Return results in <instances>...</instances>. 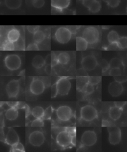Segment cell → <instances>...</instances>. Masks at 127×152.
<instances>
[{
  "instance_id": "cell-24",
  "label": "cell",
  "mask_w": 127,
  "mask_h": 152,
  "mask_svg": "<svg viewBox=\"0 0 127 152\" xmlns=\"http://www.w3.org/2000/svg\"><path fill=\"white\" fill-rule=\"evenodd\" d=\"M89 77L87 76H79L77 80V87L79 90L84 89L85 87L88 83Z\"/></svg>"
},
{
  "instance_id": "cell-26",
  "label": "cell",
  "mask_w": 127,
  "mask_h": 152,
  "mask_svg": "<svg viewBox=\"0 0 127 152\" xmlns=\"http://www.w3.org/2000/svg\"><path fill=\"white\" fill-rule=\"evenodd\" d=\"M101 8V3L98 0H95L88 9L90 12L93 14H96L100 12Z\"/></svg>"
},
{
  "instance_id": "cell-23",
  "label": "cell",
  "mask_w": 127,
  "mask_h": 152,
  "mask_svg": "<svg viewBox=\"0 0 127 152\" xmlns=\"http://www.w3.org/2000/svg\"><path fill=\"white\" fill-rule=\"evenodd\" d=\"M59 64L66 65L69 63L70 61V56L68 53L61 52L57 56Z\"/></svg>"
},
{
  "instance_id": "cell-4",
  "label": "cell",
  "mask_w": 127,
  "mask_h": 152,
  "mask_svg": "<svg viewBox=\"0 0 127 152\" xmlns=\"http://www.w3.org/2000/svg\"><path fill=\"white\" fill-rule=\"evenodd\" d=\"M5 64L8 69L12 71L18 70L21 66V59L15 54L9 55L5 58Z\"/></svg>"
},
{
  "instance_id": "cell-48",
  "label": "cell",
  "mask_w": 127,
  "mask_h": 152,
  "mask_svg": "<svg viewBox=\"0 0 127 152\" xmlns=\"http://www.w3.org/2000/svg\"><path fill=\"white\" fill-rule=\"evenodd\" d=\"M51 56H52V61H51V65L52 66H54L59 64L58 61L57 57L56 56L54 53H53L52 54H51Z\"/></svg>"
},
{
  "instance_id": "cell-18",
  "label": "cell",
  "mask_w": 127,
  "mask_h": 152,
  "mask_svg": "<svg viewBox=\"0 0 127 152\" xmlns=\"http://www.w3.org/2000/svg\"><path fill=\"white\" fill-rule=\"evenodd\" d=\"M123 109L114 106L110 107L109 110V116L114 121H116L119 119L122 113Z\"/></svg>"
},
{
  "instance_id": "cell-22",
  "label": "cell",
  "mask_w": 127,
  "mask_h": 152,
  "mask_svg": "<svg viewBox=\"0 0 127 152\" xmlns=\"http://www.w3.org/2000/svg\"><path fill=\"white\" fill-rule=\"evenodd\" d=\"M45 64V59L40 55L36 56L34 57L32 61V65L36 69H40Z\"/></svg>"
},
{
  "instance_id": "cell-7",
  "label": "cell",
  "mask_w": 127,
  "mask_h": 152,
  "mask_svg": "<svg viewBox=\"0 0 127 152\" xmlns=\"http://www.w3.org/2000/svg\"><path fill=\"white\" fill-rule=\"evenodd\" d=\"M97 137L95 132L92 130L85 131L81 136V141L82 144L87 147L94 145L97 142Z\"/></svg>"
},
{
  "instance_id": "cell-39",
  "label": "cell",
  "mask_w": 127,
  "mask_h": 152,
  "mask_svg": "<svg viewBox=\"0 0 127 152\" xmlns=\"http://www.w3.org/2000/svg\"><path fill=\"white\" fill-rule=\"evenodd\" d=\"M84 90L85 91V92L88 95L92 94L94 91V85L88 82L86 85V86L85 87Z\"/></svg>"
},
{
  "instance_id": "cell-40",
  "label": "cell",
  "mask_w": 127,
  "mask_h": 152,
  "mask_svg": "<svg viewBox=\"0 0 127 152\" xmlns=\"http://www.w3.org/2000/svg\"><path fill=\"white\" fill-rule=\"evenodd\" d=\"M101 66L102 72H107L108 70V69L110 68L109 63H108V61L104 59L102 60L101 62Z\"/></svg>"
},
{
  "instance_id": "cell-3",
  "label": "cell",
  "mask_w": 127,
  "mask_h": 152,
  "mask_svg": "<svg viewBox=\"0 0 127 152\" xmlns=\"http://www.w3.org/2000/svg\"><path fill=\"white\" fill-rule=\"evenodd\" d=\"M98 116L96 109L91 105H86L81 107V116L82 119L87 121H91L96 119Z\"/></svg>"
},
{
  "instance_id": "cell-56",
  "label": "cell",
  "mask_w": 127,
  "mask_h": 152,
  "mask_svg": "<svg viewBox=\"0 0 127 152\" xmlns=\"http://www.w3.org/2000/svg\"><path fill=\"white\" fill-rule=\"evenodd\" d=\"M26 117H27V115L29 116V113H30V109L29 107V106L27 104H26Z\"/></svg>"
},
{
  "instance_id": "cell-2",
  "label": "cell",
  "mask_w": 127,
  "mask_h": 152,
  "mask_svg": "<svg viewBox=\"0 0 127 152\" xmlns=\"http://www.w3.org/2000/svg\"><path fill=\"white\" fill-rule=\"evenodd\" d=\"M72 33L68 28L60 27L57 29L55 33V38L59 43L67 44L72 38Z\"/></svg>"
},
{
  "instance_id": "cell-43",
  "label": "cell",
  "mask_w": 127,
  "mask_h": 152,
  "mask_svg": "<svg viewBox=\"0 0 127 152\" xmlns=\"http://www.w3.org/2000/svg\"><path fill=\"white\" fill-rule=\"evenodd\" d=\"M106 49L108 51H115V50H120V49L117 43H109V45L106 47Z\"/></svg>"
},
{
  "instance_id": "cell-16",
  "label": "cell",
  "mask_w": 127,
  "mask_h": 152,
  "mask_svg": "<svg viewBox=\"0 0 127 152\" xmlns=\"http://www.w3.org/2000/svg\"><path fill=\"white\" fill-rule=\"evenodd\" d=\"M70 0H51V6L59 11H63L69 7Z\"/></svg>"
},
{
  "instance_id": "cell-58",
  "label": "cell",
  "mask_w": 127,
  "mask_h": 152,
  "mask_svg": "<svg viewBox=\"0 0 127 152\" xmlns=\"http://www.w3.org/2000/svg\"><path fill=\"white\" fill-rule=\"evenodd\" d=\"M0 118H1V119H0V120H1V127H3L4 125V116H3V115H1Z\"/></svg>"
},
{
  "instance_id": "cell-55",
  "label": "cell",
  "mask_w": 127,
  "mask_h": 152,
  "mask_svg": "<svg viewBox=\"0 0 127 152\" xmlns=\"http://www.w3.org/2000/svg\"><path fill=\"white\" fill-rule=\"evenodd\" d=\"M110 124L106 120H102V126L104 127H108L110 126Z\"/></svg>"
},
{
  "instance_id": "cell-47",
  "label": "cell",
  "mask_w": 127,
  "mask_h": 152,
  "mask_svg": "<svg viewBox=\"0 0 127 152\" xmlns=\"http://www.w3.org/2000/svg\"><path fill=\"white\" fill-rule=\"evenodd\" d=\"M115 81H118V82H120V83H123L126 81L127 80V78L125 76H123V75H119V76H114V77Z\"/></svg>"
},
{
  "instance_id": "cell-36",
  "label": "cell",
  "mask_w": 127,
  "mask_h": 152,
  "mask_svg": "<svg viewBox=\"0 0 127 152\" xmlns=\"http://www.w3.org/2000/svg\"><path fill=\"white\" fill-rule=\"evenodd\" d=\"M44 126V122L42 118H36L32 122V127H41Z\"/></svg>"
},
{
  "instance_id": "cell-33",
  "label": "cell",
  "mask_w": 127,
  "mask_h": 152,
  "mask_svg": "<svg viewBox=\"0 0 127 152\" xmlns=\"http://www.w3.org/2000/svg\"><path fill=\"white\" fill-rule=\"evenodd\" d=\"M101 80V77L100 76H90L89 77L88 82L92 85H96Z\"/></svg>"
},
{
  "instance_id": "cell-34",
  "label": "cell",
  "mask_w": 127,
  "mask_h": 152,
  "mask_svg": "<svg viewBox=\"0 0 127 152\" xmlns=\"http://www.w3.org/2000/svg\"><path fill=\"white\" fill-rule=\"evenodd\" d=\"M45 0H33L32 5L35 8L40 9L45 4Z\"/></svg>"
},
{
  "instance_id": "cell-42",
  "label": "cell",
  "mask_w": 127,
  "mask_h": 152,
  "mask_svg": "<svg viewBox=\"0 0 127 152\" xmlns=\"http://www.w3.org/2000/svg\"><path fill=\"white\" fill-rule=\"evenodd\" d=\"M27 51H39V48L37 44L35 43H32L29 44L26 48Z\"/></svg>"
},
{
  "instance_id": "cell-32",
  "label": "cell",
  "mask_w": 127,
  "mask_h": 152,
  "mask_svg": "<svg viewBox=\"0 0 127 152\" xmlns=\"http://www.w3.org/2000/svg\"><path fill=\"white\" fill-rule=\"evenodd\" d=\"M52 114V108L50 107H47L45 110L42 119H50Z\"/></svg>"
},
{
  "instance_id": "cell-28",
  "label": "cell",
  "mask_w": 127,
  "mask_h": 152,
  "mask_svg": "<svg viewBox=\"0 0 127 152\" xmlns=\"http://www.w3.org/2000/svg\"><path fill=\"white\" fill-rule=\"evenodd\" d=\"M119 38V35L115 30H111L108 34L107 40L109 43H117Z\"/></svg>"
},
{
  "instance_id": "cell-53",
  "label": "cell",
  "mask_w": 127,
  "mask_h": 152,
  "mask_svg": "<svg viewBox=\"0 0 127 152\" xmlns=\"http://www.w3.org/2000/svg\"><path fill=\"white\" fill-rule=\"evenodd\" d=\"M26 104L24 102H18V104L17 106V109H23L26 107Z\"/></svg>"
},
{
  "instance_id": "cell-13",
  "label": "cell",
  "mask_w": 127,
  "mask_h": 152,
  "mask_svg": "<svg viewBox=\"0 0 127 152\" xmlns=\"http://www.w3.org/2000/svg\"><path fill=\"white\" fill-rule=\"evenodd\" d=\"M45 89V84L40 79H33L30 83V92L35 95H39L42 94Z\"/></svg>"
},
{
  "instance_id": "cell-9",
  "label": "cell",
  "mask_w": 127,
  "mask_h": 152,
  "mask_svg": "<svg viewBox=\"0 0 127 152\" xmlns=\"http://www.w3.org/2000/svg\"><path fill=\"white\" fill-rule=\"evenodd\" d=\"M81 66L86 71H91L95 69L98 64L97 59L93 55H88L82 58Z\"/></svg>"
},
{
  "instance_id": "cell-10",
  "label": "cell",
  "mask_w": 127,
  "mask_h": 152,
  "mask_svg": "<svg viewBox=\"0 0 127 152\" xmlns=\"http://www.w3.org/2000/svg\"><path fill=\"white\" fill-rule=\"evenodd\" d=\"M56 115L58 119L64 121H67L72 118L73 111L69 106H61L56 110Z\"/></svg>"
},
{
  "instance_id": "cell-8",
  "label": "cell",
  "mask_w": 127,
  "mask_h": 152,
  "mask_svg": "<svg viewBox=\"0 0 127 152\" xmlns=\"http://www.w3.org/2000/svg\"><path fill=\"white\" fill-rule=\"evenodd\" d=\"M58 94L61 96L67 95L70 91L71 83L69 79L63 77L59 79L57 83Z\"/></svg>"
},
{
  "instance_id": "cell-12",
  "label": "cell",
  "mask_w": 127,
  "mask_h": 152,
  "mask_svg": "<svg viewBox=\"0 0 127 152\" xmlns=\"http://www.w3.org/2000/svg\"><path fill=\"white\" fill-rule=\"evenodd\" d=\"M20 85L18 80H12L10 81L7 85L6 92L9 98H15L18 95L20 91Z\"/></svg>"
},
{
  "instance_id": "cell-46",
  "label": "cell",
  "mask_w": 127,
  "mask_h": 152,
  "mask_svg": "<svg viewBox=\"0 0 127 152\" xmlns=\"http://www.w3.org/2000/svg\"><path fill=\"white\" fill-rule=\"evenodd\" d=\"M66 130L71 135L72 137L76 136V128L75 127H70L66 128Z\"/></svg>"
},
{
  "instance_id": "cell-27",
  "label": "cell",
  "mask_w": 127,
  "mask_h": 152,
  "mask_svg": "<svg viewBox=\"0 0 127 152\" xmlns=\"http://www.w3.org/2000/svg\"><path fill=\"white\" fill-rule=\"evenodd\" d=\"M45 110H44L43 108L41 107H34L32 111V115L35 118H42L44 115Z\"/></svg>"
},
{
  "instance_id": "cell-35",
  "label": "cell",
  "mask_w": 127,
  "mask_h": 152,
  "mask_svg": "<svg viewBox=\"0 0 127 152\" xmlns=\"http://www.w3.org/2000/svg\"><path fill=\"white\" fill-rule=\"evenodd\" d=\"M121 0H109L107 3L108 6L111 8H116L119 6Z\"/></svg>"
},
{
  "instance_id": "cell-50",
  "label": "cell",
  "mask_w": 127,
  "mask_h": 152,
  "mask_svg": "<svg viewBox=\"0 0 127 152\" xmlns=\"http://www.w3.org/2000/svg\"><path fill=\"white\" fill-rule=\"evenodd\" d=\"M18 102H7V104L10 107H17Z\"/></svg>"
},
{
  "instance_id": "cell-49",
  "label": "cell",
  "mask_w": 127,
  "mask_h": 152,
  "mask_svg": "<svg viewBox=\"0 0 127 152\" xmlns=\"http://www.w3.org/2000/svg\"><path fill=\"white\" fill-rule=\"evenodd\" d=\"M77 75L79 76H87L86 70L84 69L83 68L79 69L77 71Z\"/></svg>"
},
{
  "instance_id": "cell-5",
  "label": "cell",
  "mask_w": 127,
  "mask_h": 152,
  "mask_svg": "<svg viewBox=\"0 0 127 152\" xmlns=\"http://www.w3.org/2000/svg\"><path fill=\"white\" fill-rule=\"evenodd\" d=\"M107 129L109 134V143L113 145L119 144L121 140V131L119 127L110 125L107 127Z\"/></svg>"
},
{
  "instance_id": "cell-25",
  "label": "cell",
  "mask_w": 127,
  "mask_h": 152,
  "mask_svg": "<svg viewBox=\"0 0 127 152\" xmlns=\"http://www.w3.org/2000/svg\"><path fill=\"white\" fill-rule=\"evenodd\" d=\"M46 37V35L42 30H38L35 34H33V38L34 41L36 43L39 44L42 43Z\"/></svg>"
},
{
  "instance_id": "cell-31",
  "label": "cell",
  "mask_w": 127,
  "mask_h": 152,
  "mask_svg": "<svg viewBox=\"0 0 127 152\" xmlns=\"http://www.w3.org/2000/svg\"><path fill=\"white\" fill-rule=\"evenodd\" d=\"M2 48H3L2 50L4 51H14L15 50V45L14 43L8 40L4 43Z\"/></svg>"
},
{
  "instance_id": "cell-30",
  "label": "cell",
  "mask_w": 127,
  "mask_h": 152,
  "mask_svg": "<svg viewBox=\"0 0 127 152\" xmlns=\"http://www.w3.org/2000/svg\"><path fill=\"white\" fill-rule=\"evenodd\" d=\"M120 50H124L127 48V37L126 36H122L120 37L117 42Z\"/></svg>"
},
{
  "instance_id": "cell-1",
  "label": "cell",
  "mask_w": 127,
  "mask_h": 152,
  "mask_svg": "<svg viewBox=\"0 0 127 152\" xmlns=\"http://www.w3.org/2000/svg\"><path fill=\"white\" fill-rule=\"evenodd\" d=\"M82 37L90 45H94L98 42L99 31L94 26H88L85 28L82 33Z\"/></svg>"
},
{
  "instance_id": "cell-21",
  "label": "cell",
  "mask_w": 127,
  "mask_h": 152,
  "mask_svg": "<svg viewBox=\"0 0 127 152\" xmlns=\"http://www.w3.org/2000/svg\"><path fill=\"white\" fill-rule=\"evenodd\" d=\"M5 115L8 120L15 121L18 117V109L16 107H11L7 110Z\"/></svg>"
},
{
  "instance_id": "cell-44",
  "label": "cell",
  "mask_w": 127,
  "mask_h": 152,
  "mask_svg": "<svg viewBox=\"0 0 127 152\" xmlns=\"http://www.w3.org/2000/svg\"><path fill=\"white\" fill-rule=\"evenodd\" d=\"M40 26H27V29L28 31L32 34H35L38 30H39Z\"/></svg>"
},
{
  "instance_id": "cell-45",
  "label": "cell",
  "mask_w": 127,
  "mask_h": 152,
  "mask_svg": "<svg viewBox=\"0 0 127 152\" xmlns=\"http://www.w3.org/2000/svg\"><path fill=\"white\" fill-rule=\"evenodd\" d=\"M94 1L95 0H82V4L84 7L88 9Z\"/></svg>"
},
{
  "instance_id": "cell-15",
  "label": "cell",
  "mask_w": 127,
  "mask_h": 152,
  "mask_svg": "<svg viewBox=\"0 0 127 152\" xmlns=\"http://www.w3.org/2000/svg\"><path fill=\"white\" fill-rule=\"evenodd\" d=\"M19 141V136L15 130L12 128H10L5 138L6 142L8 144L12 146L18 143Z\"/></svg>"
},
{
  "instance_id": "cell-54",
  "label": "cell",
  "mask_w": 127,
  "mask_h": 152,
  "mask_svg": "<svg viewBox=\"0 0 127 152\" xmlns=\"http://www.w3.org/2000/svg\"><path fill=\"white\" fill-rule=\"evenodd\" d=\"M51 66H52L51 64H48V65H47L45 67V72L47 74H50L51 73Z\"/></svg>"
},
{
  "instance_id": "cell-51",
  "label": "cell",
  "mask_w": 127,
  "mask_h": 152,
  "mask_svg": "<svg viewBox=\"0 0 127 152\" xmlns=\"http://www.w3.org/2000/svg\"><path fill=\"white\" fill-rule=\"evenodd\" d=\"M114 103H115V106L120 107V108H121V109H123L124 106L126 104V102H115Z\"/></svg>"
},
{
  "instance_id": "cell-38",
  "label": "cell",
  "mask_w": 127,
  "mask_h": 152,
  "mask_svg": "<svg viewBox=\"0 0 127 152\" xmlns=\"http://www.w3.org/2000/svg\"><path fill=\"white\" fill-rule=\"evenodd\" d=\"M109 75L110 76H119L121 75V70L120 68H113L111 69L109 71Z\"/></svg>"
},
{
  "instance_id": "cell-41",
  "label": "cell",
  "mask_w": 127,
  "mask_h": 152,
  "mask_svg": "<svg viewBox=\"0 0 127 152\" xmlns=\"http://www.w3.org/2000/svg\"><path fill=\"white\" fill-rule=\"evenodd\" d=\"M58 94V91L57 89V84L55 83L51 87V98H54Z\"/></svg>"
},
{
  "instance_id": "cell-17",
  "label": "cell",
  "mask_w": 127,
  "mask_h": 152,
  "mask_svg": "<svg viewBox=\"0 0 127 152\" xmlns=\"http://www.w3.org/2000/svg\"><path fill=\"white\" fill-rule=\"evenodd\" d=\"M21 33L18 29L17 28H12L8 31L7 34V40L12 43L18 42L20 39Z\"/></svg>"
},
{
  "instance_id": "cell-37",
  "label": "cell",
  "mask_w": 127,
  "mask_h": 152,
  "mask_svg": "<svg viewBox=\"0 0 127 152\" xmlns=\"http://www.w3.org/2000/svg\"><path fill=\"white\" fill-rule=\"evenodd\" d=\"M12 151L14 152H15V151H17V152H23V151H24V147L23 146V144L20 143V142H18L14 146H12Z\"/></svg>"
},
{
  "instance_id": "cell-6",
  "label": "cell",
  "mask_w": 127,
  "mask_h": 152,
  "mask_svg": "<svg viewBox=\"0 0 127 152\" xmlns=\"http://www.w3.org/2000/svg\"><path fill=\"white\" fill-rule=\"evenodd\" d=\"M72 136L66 130L59 133L56 137V142L62 147H67L72 144Z\"/></svg>"
},
{
  "instance_id": "cell-29",
  "label": "cell",
  "mask_w": 127,
  "mask_h": 152,
  "mask_svg": "<svg viewBox=\"0 0 127 152\" xmlns=\"http://www.w3.org/2000/svg\"><path fill=\"white\" fill-rule=\"evenodd\" d=\"M110 69H113V68H120L122 67L123 64L122 61L120 59L117 58H112L111 60L110 63Z\"/></svg>"
},
{
  "instance_id": "cell-14",
  "label": "cell",
  "mask_w": 127,
  "mask_h": 152,
  "mask_svg": "<svg viewBox=\"0 0 127 152\" xmlns=\"http://www.w3.org/2000/svg\"><path fill=\"white\" fill-rule=\"evenodd\" d=\"M124 91L122 83L116 81L111 82L108 87V91L113 97H118L121 95Z\"/></svg>"
},
{
  "instance_id": "cell-20",
  "label": "cell",
  "mask_w": 127,
  "mask_h": 152,
  "mask_svg": "<svg viewBox=\"0 0 127 152\" xmlns=\"http://www.w3.org/2000/svg\"><path fill=\"white\" fill-rule=\"evenodd\" d=\"M22 0H5V5L9 9L15 10L21 6Z\"/></svg>"
},
{
  "instance_id": "cell-59",
  "label": "cell",
  "mask_w": 127,
  "mask_h": 152,
  "mask_svg": "<svg viewBox=\"0 0 127 152\" xmlns=\"http://www.w3.org/2000/svg\"><path fill=\"white\" fill-rule=\"evenodd\" d=\"M103 2H104L105 3H106V4L107 3L108 1H109V0H102Z\"/></svg>"
},
{
  "instance_id": "cell-52",
  "label": "cell",
  "mask_w": 127,
  "mask_h": 152,
  "mask_svg": "<svg viewBox=\"0 0 127 152\" xmlns=\"http://www.w3.org/2000/svg\"><path fill=\"white\" fill-rule=\"evenodd\" d=\"M51 61H52V56L51 54H49L47 56L46 58H45V64H47V65L51 64Z\"/></svg>"
},
{
  "instance_id": "cell-19",
  "label": "cell",
  "mask_w": 127,
  "mask_h": 152,
  "mask_svg": "<svg viewBox=\"0 0 127 152\" xmlns=\"http://www.w3.org/2000/svg\"><path fill=\"white\" fill-rule=\"evenodd\" d=\"M76 44L77 51H85L88 47V42L82 36H79L76 37Z\"/></svg>"
},
{
  "instance_id": "cell-11",
  "label": "cell",
  "mask_w": 127,
  "mask_h": 152,
  "mask_svg": "<svg viewBox=\"0 0 127 152\" xmlns=\"http://www.w3.org/2000/svg\"><path fill=\"white\" fill-rule=\"evenodd\" d=\"M45 141V136L40 131H35L30 133L29 136V142L35 147H40Z\"/></svg>"
},
{
  "instance_id": "cell-57",
  "label": "cell",
  "mask_w": 127,
  "mask_h": 152,
  "mask_svg": "<svg viewBox=\"0 0 127 152\" xmlns=\"http://www.w3.org/2000/svg\"><path fill=\"white\" fill-rule=\"evenodd\" d=\"M72 144L74 146L76 144V136L72 137Z\"/></svg>"
}]
</instances>
